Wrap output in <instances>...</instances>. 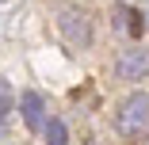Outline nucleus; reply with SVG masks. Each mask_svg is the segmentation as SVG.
I'll list each match as a JSON object with an SVG mask.
<instances>
[{
  "mask_svg": "<svg viewBox=\"0 0 149 145\" xmlns=\"http://www.w3.org/2000/svg\"><path fill=\"white\" fill-rule=\"evenodd\" d=\"M42 134H46V145H69V130H65L61 119H46Z\"/></svg>",
  "mask_w": 149,
  "mask_h": 145,
  "instance_id": "5",
  "label": "nucleus"
},
{
  "mask_svg": "<svg viewBox=\"0 0 149 145\" xmlns=\"http://www.w3.org/2000/svg\"><path fill=\"white\" fill-rule=\"evenodd\" d=\"M118 15L126 19V23H123V31H126L130 38H141V31H145V19H141L138 12H126V8H118Z\"/></svg>",
  "mask_w": 149,
  "mask_h": 145,
  "instance_id": "6",
  "label": "nucleus"
},
{
  "mask_svg": "<svg viewBox=\"0 0 149 145\" xmlns=\"http://www.w3.org/2000/svg\"><path fill=\"white\" fill-rule=\"evenodd\" d=\"M19 111H23V122L31 126V130H42L46 126V114H42L46 107H42V96L38 92H23L19 96Z\"/></svg>",
  "mask_w": 149,
  "mask_h": 145,
  "instance_id": "4",
  "label": "nucleus"
},
{
  "mask_svg": "<svg viewBox=\"0 0 149 145\" xmlns=\"http://www.w3.org/2000/svg\"><path fill=\"white\" fill-rule=\"evenodd\" d=\"M118 134L123 137H141L145 126H149V96L145 92H130L118 107Z\"/></svg>",
  "mask_w": 149,
  "mask_h": 145,
  "instance_id": "1",
  "label": "nucleus"
},
{
  "mask_svg": "<svg viewBox=\"0 0 149 145\" xmlns=\"http://www.w3.org/2000/svg\"><path fill=\"white\" fill-rule=\"evenodd\" d=\"M57 27H61V35H65L69 46H77V50H88V46H92V27H88V19L80 12H61Z\"/></svg>",
  "mask_w": 149,
  "mask_h": 145,
  "instance_id": "2",
  "label": "nucleus"
},
{
  "mask_svg": "<svg viewBox=\"0 0 149 145\" xmlns=\"http://www.w3.org/2000/svg\"><path fill=\"white\" fill-rule=\"evenodd\" d=\"M0 134H4V130H0Z\"/></svg>",
  "mask_w": 149,
  "mask_h": 145,
  "instance_id": "8",
  "label": "nucleus"
},
{
  "mask_svg": "<svg viewBox=\"0 0 149 145\" xmlns=\"http://www.w3.org/2000/svg\"><path fill=\"white\" fill-rule=\"evenodd\" d=\"M149 73V50L138 46V50H126L123 57H118V76L123 80H141Z\"/></svg>",
  "mask_w": 149,
  "mask_h": 145,
  "instance_id": "3",
  "label": "nucleus"
},
{
  "mask_svg": "<svg viewBox=\"0 0 149 145\" xmlns=\"http://www.w3.org/2000/svg\"><path fill=\"white\" fill-rule=\"evenodd\" d=\"M8 111H12V88L0 80V122H4V114H8Z\"/></svg>",
  "mask_w": 149,
  "mask_h": 145,
  "instance_id": "7",
  "label": "nucleus"
}]
</instances>
